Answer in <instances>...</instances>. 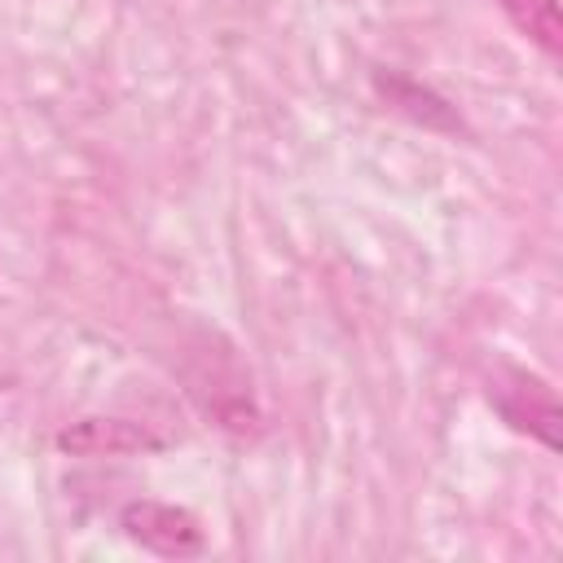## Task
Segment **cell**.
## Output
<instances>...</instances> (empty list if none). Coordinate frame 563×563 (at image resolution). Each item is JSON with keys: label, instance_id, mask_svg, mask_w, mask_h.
Listing matches in <instances>:
<instances>
[{"label": "cell", "instance_id": "1", "mask_svg": "<svg viewBox=\"0 0 563 563\" xmlns=\"http://www.w3.org/2000/svg\"><path fill=\"white\" fill-rule=\"evenodd\" d=\"M123 528L132 541H141L154 554L180 559V554H198L202 550V528L194 523L189 510L163 506V501H128L123 506Z\"/></svg>", "mask_w": 563, "mask_h": 563}, {"label": "cell", "instance_id": "2", "mask_svg": "<svg viewBox=\"0 0 563 563\" xmlns=\"http://www.w3.org/2000/svg\"><path fill=\"white\" fill-rule=\"evenodd\" d=\"M493 400L497 409L506 413V422H515L519 431H532L541 444H559V405H554V391L523 374V369H510L506 383H493Z\"/></svg>", "mask_w": 563, "mask_h": 563}, {"label": "cell", "instance_id": "3", "mask_svg": "<svg viewBox=\"0 0 563 563\" xmlns=\"http://www.w3.org/2000/svg\"><path fill=\"white\" fill-rule=\"evenodd\" d=\"M57 444L75 457H123V453L154 449L158 440L141 422H128V418H84V422H70L57 435Z\"/></svg>", "mask_w": 563, "mask_h": 563}, {"label": "cell", "instance_id": "4", "mask_svg": "<svg viewBox=\"0 0 563 563\" xmlns=\"http://www.w3.org/2000/svg\"><path fill=\"white\" fill-rule=\"evenodd\" d=\"M374 88L387 97V106H396L400 114H409L422 128H440V132H457L462 128V119L453 114V106L440 92H431V88H422V84H413L405 75H383L378 70L374 75Z\"/></svg>", "mask_w": 563, "mask_h": 563}, {"label": "cell", "instance_id": "5", "mask_svg": "<svg viewBox=\"0 0 563 563\" xmlns=\"http://www.w3.org/2000/svg\"><path fill=\"white\" fill-rule=\"evenodd\" d=\"M501 13L550 57L563 53V22H559V4L554 0H497Z\"/></svg>", "mask_w": 563, "mask_h": 563}]
</instances>
